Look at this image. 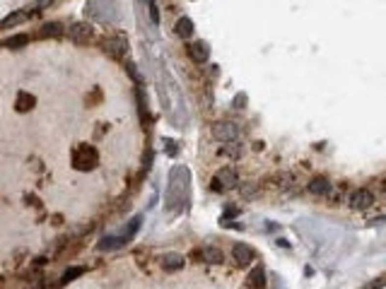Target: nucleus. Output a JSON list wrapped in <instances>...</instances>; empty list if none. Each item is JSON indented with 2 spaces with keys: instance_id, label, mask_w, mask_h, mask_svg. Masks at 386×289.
<instances>
[{
  "instance_id": "f257e3e1",
  "label": "nucleus",
  "mask_w": 386,
  "mask_h": 289,
  "mask_svg": "<svg viewBox=\"0 0 386 289\" xmlns=\"http://www.w3.org/2000/svg\"><path fill=\"white\" fill-rule=\"evenodd\" d=\"M73 164L80 171H92L97 167V149L92 144H77L73 149Z\"/></svg>"
},
{
  "instance_id": "f03ea898",
  "label": "nucleus",
  "mask_w": 386,
  "mask_h": 289,
  "mask_svg": "<svg viewBox=\"0 0 386 289\" xmlns=\"http://www.w3.org/2000/svg\"><path fill=\"white\" fill-rule=\"evenodd\" d=\"M104 48H106V53L114 58H123L126 56V51H128V39L123 36V34H111L109 39H104V44H102Z\"/></svg>"
},
{
  "instance_id": "7ed1b4c3",
  "label": "nucleus",
  "mask_w": 386,
  "mask_h": 289,
  "mask_svg": "<svg viewBox=\"0 0 386 289\" xmlns=\"http://www.w3.org/2000/svg\"><path fill=\"white\" fill-rule=\"evenodd\" d=\"M212 138L215 140H220V143H232V140H237L239 138V128L234 123H215L212 125Z\"/></svg>"
},
{
  "instance_id": "20e7f679",
  "label": "nucleus",
  "mask_w": 386,
  "mask_h": 289,
  "mask_svg": "<svg viewBox=\"0 0 386 289\" xmlns=\"http://www.w3.org/2000/svg\"><path fill=\"white\" fill-rule=\"evenodd\" d=\"M350 207L353 210H367V207H372L374 205V193L372 191H367V188H357L350 193Z\"/></svg>"
},
{
  "instance_id": "39448f33",
  "label": "nucleus",
  "mask_w": 386,
  "mask_h": 289,
  "mask_svg": "<svg viewBox=\"0 0 386 289\" xmlns=\"http://www.w3.org/2000/svg\"><path fill=\"white\" fill-rule=\"evenodd\" d=\"M234 186H237V173L232 171V169H222V171L212 178V188H215V191H222V188H234Z\"/></svg>"
},
{
  "instance_id": "423d86ee",
  "label": "nucleus",
  "mask_w": 386,
  "mask_h": 289,
  "mask_svg": "<svg viewBox=\"0 0 386 289\" xmlns=\"http://www.w3.org/2000/svg\"><path fill=\"white\" fill-rule=\"evenodd\" d=\"M70 36H73V41H77V44H87L89 39L94 36V29L89 27L87 22H75V24L70 27Z\"/></svg>"
},
{
  "instance_id": "0eeeda50",
  "label": "nucleus",
  "mask_w": 386,
  "mask_h": 289,
  "mask_svg": "<svg viewBox=\"0 0 386 289\" xmlns=\"http://www.w3.org/2000/svg\"><path fill=\"white\" fill-rule=\"evenodd\" d=\"M188 58H191L193 63H206V60L210 58L208 46H206L203 41H193V44H188Z\"/></svg>"
},
{
  "instance_id": "6e6552de",
  "label": "nucleus",
  "mask_w": 386,
  "mask_h": 289,
  "mask_svg": "<svg viewBox=\"0 0 386 289\" xmlns=\"http://www.w3.org/2000/svg\"><path fill=\"white\" fill-rule=\"evenodd\" d=\"M331 188H333V183H331L328 178H324V176H319V178L309 181V193H311V195H316V198L328 195V193H331Z\"/></svg>"
},
{
  "instance_id": "1a4fd4ad",
  "label": "nucleus",
  "mask_w": 386,
  "mask_h": 289,
  "mask_svg": "<svg viewBox=\"0 0 386 289\" xmlns=\"http://www.w3.org/2000/svg\"><path fill=\"white\" fill-rule=\"evenodd\" d=\"M232 256H234V260H237L239 265H249L254 260V251L246 243H234L232 246Z\"/></svg>"
},
{
  "instance_id": "9d476101",
  "label": "nucleus",
  "mask_w": 386,
  "mask_h": 289,
  "mask_svg": "<svg viewBox=\"0 0 386 289\" xmlns=\"http://www.w3.org/2000/svg\"><path fill=\"white\" fill-rule=\"evenodd\" d=\"M159 265H162L164 272H174V270H181V267H183V258H181L179 253H167V256H162Z\"/></svg>"
},
{
  "instance_id": "9b49d317",
  "label": "nucleus",
  "mask_w": 386,
  "mask_h": 289,
  "mask_svg": "<svg viewBox=\"0 0 386 289\" xmlns=\"http://www.w3.org/2000/svg\"><path fill=\"white\" fill-rule=\"evenodd\" d=\"M36 106V96L29 92H20L17 94V111H31Z\"/></svg>"
},
{
  "instance_id": "f8f14e48",
  "label": "nucleus",
  "mask_w": 386,
  "mask_h": 289,
  "mask_svg": "<svg viewBox=\"0 0 386 289\" xmlns=\"http://www.w3.org/2000/svg\"><path fill=\"white\" fill-rule=\"evenodd\" d=\"M201 258L206 260V263H212V265H220L225 256H222V251H220V248H215V246H208V248H203V251H201Z\"/></svg>"
},
{
  "instance_id": "ddd939ff",
  "label": "nucleus",
  "mask_w": 386,
  "mask_h": 289,
  "mask_svg": "<svg viewBox=\"0 0 386 289\" xmlns=\"http://www.w3.org/2000/svg\"><path fill=\"white\" fill-rule=\"evenodd\" d=\"M27 41H29V36L17 34V36L5 39V41H2V46H5V48H10V51H17V48H25V46H27Z\"/></svg>"
},
{
  "instance_id": "4468645a",
  "label": "nucleus",
  "mask_w": 386,
  "mask_h": 289,
  "mask_svg": "<svg viewBox=\"0 0 386 289\" xmlns=\"http://www.w3.org/2000/svg\"><path fill=\"white\" fill-rule=\"evenodd\" d=\"M177 34L181 36V39H191V36H193V22H191L188 17H179Z\"/></svg>"
},
{
  "instance_id": "2eb2a0df",
  "label": "nucleus",
  "mask_w": 386,
  "mask_h": 289,
  "mask_svg": "<svg viewBox=\"0 0 386 289\" xmlns=\"http://www.w3.org/2000/svg\"><path fill=\"white\" fill-rule=\"evenodd\" d=\"M27 20V15L25 12H12V15H7L2 22H0V27L2 29H12V27H17V24H22Z\"/></svg>"
},
{
  "instance_id": "dca6fc26",
  "label": "nucleus",
  "mask_w": 386,
  "mask_h": 289,
  "mask_svg": "<svg viewBox=\"0 0 386 289\" xmlns=\"http://www.w3.org/2000/svg\"><path fill=\"white\" fill-rule=\"evenodd\" d=\"M249 285L251 287H263L266 285V277H263V267H256L251 275H249Z\"/></svg>"
},
{
  "instance_id": "f3484780",
  "label": "nucleus",
  "mask_w": 386,
  "mask_h": 289,
  "mask_svg": "<svg viewBox=\"0 0 386 289\" xmlns=\"http://www.w3.org/2000/svg\"><path fill=\"white\" fill-rule=\"evenodd\" d=\"M126 239L128 236H121V239H114V236H106L102 243H99V248H104V251H109V248H116V246H121V243H126Z\"/></svg>"
},
{
  "instance_id": "a211bd4d",
  "label": "nucleus",
  "mask_w": 386,
  "mask_h": 289,
  "mask_svg": "<svg viewBox=\"0 0 386 289\" xmlns=\"http://www.w3.org/2000/svg\"><path fill=\"white\" fill-rule=\"evenodd\" d=\"M41 34H44V36H60V34H63V24H58V22H49Z\"/></svg>"
},
{
  "instance_id": "6ab92c4d",
  "label": "nucleus",
  "mask_w": 386,
  "mask_h": 289,
  "mask_svg": "<svg viewBox=\"0 0 386 289\" xmlns=\"http://www.w3.org/2000/svg\"><path fill=\"white\" fill-rule=\"evenodd\" d=\"M80 275H82V267H68L65 275H63V282H70V280H75V277H80Z\"/></svg>"
},
{
  "instance_id": "aec40b11",
  "label": "nucleus",
  "mask_w": 386,
  "mask_h": 289,
  "mask_svg": "<svg viewBox=\"0 0 386 289\" xmlns=\"http://www.w3.org/2000/svg\"><path fill=\"white\" fill-rule=\"evenodd\" d=\"M51 2H53V0H39V2H36V10H44V7H49Z\"/></svg>"
}]
</instances>
